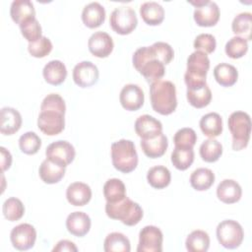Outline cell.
<instances>
[{"label": "cell", "mask_w": 252, "mask_h": 252, "mask_svg": "<svg viewBox=\"0 0 252 252\" xmlns=\"http://www.w3.org/2000/svg\"><path fill=\"white\" fill-rule=\"evenodd\" d=\"M150 99L153 109L161 114H171L177 106L176 88L174 84L166 80H158L151 84Z\"/></svg>", "instance_id": "cell-1"}, {"label": "cell", "mask_w": 252, "mask_h": 252, "mask_svg": "<svg viewBox=\"0 0 252 252\" xmlns=\"http://www.w3.org/2000/svg\"><path fill=\"white\" fill-rule=\"evenodd\" d=\"M132 62L135 69L149 82L153 83L164 76V64L159 61L152 45L138 48L133 54Z\"/></svg>", "instance_id": "cell-2"}, {"label": "cell", "mask_w": 252, "mask_h": 252, "mask_svg": "<svg viewBox=\"0 0 252 252\" xmlns=\"http://www.w3.org/2000/svg\"><path fill=\"white\" fill-rule=\"evenodd\" d=\"M105 213L108 218L118 220L129 226L138 224L144 215L141 206L127 196L115 203L106 202Z\"/></svg>", "instance_id": "cell-3"}, {"label": "cell", "mask_w": 252, "mask_h": 252, "mask_svg": "<svg viewBox=\"0 0 252 252\" xmlns=\"http://www.w3.org/2000/svg\"><path fill=\"white\" fill-rule=\"evenodd\" d=\"M111 160L115 169L122 173L133 171L138 165V154L131 140L121 139L111 145Z\"/></svg>", "instance_id": "cell-4"}, {"label": "cell", "mask_w": 252, "mask_h": 252, "mask_svg": "<svg viewBox=\"0 0 252 252\" xmlns=\"http://www.w3.org/2000/svg\"><path fill=\"white\" fill-rule=\"evenodd\" d=\"M210 69V59L202 51H194L187 58V69L184 81L187 89L203 86L206 83L207 73Z\"/></svg>", "instance_id": "cell-5"}, {"label": "cell", "mask_w": 252, "mask_h": 252, "mask_svg": "<svg viewBox=\"0 0 252 252\" xmlns=\"http://www.w3.org/2000/svg\"><path fill=\"white\" fill-rule=\"evenodd\" d=\"M227 124L232 136V149L240 151L246 148L251 134L250 115L244 111H234L229 115Z\"/></svg>", "instance_id": "cell-6"}, {"label": "cell", "mask_w": 252, "mask_h": 252, "mask_svg": "<svg viewBox=\"0 0 252 252\" xmlns=\"http://www.w3.org/2000/svg\"><path fill=\"white\" fill-rule=\"evenodd\" d=\"M217 238L221 246L227 249L238 248L244 238L241 224L233 220H224L217 226Z\"/></svg>", "instance_id": "cell-7"}, {"label": "cell", "mask_w": 252, "mask_h": 252, "mask_svg": "<svg viewBox=\"0 0 252 252\" xmlns=\"http://www.w3.org/2000/svg\"><path fill=\"white\" fill-rule=\"evenodd\" d=\"M109 24L116 33L121 35L129 34L138 25L136 12L131 7H117L110 14Z\"/></svg>", "instance_id": "cell-8"}, {"label": "cell", "mask_w": 252, "mask_h": 252, "mask_svg": "<svg viewBox=\"0 0 252 252\" xmlns=\"http://www.w3.org/2000/svg\"><path fill=\"white\" fill-rule=\"evenodd\" d=\"M188 3L195 6L194 21L200 27H213L220 20V8L214 1L199 0L188 1Z\"/></svg>", "instance_id": "cell-9"}, {"label": "cell", "mask_w": 252, "mask_h": 252, "mask_svg": "<svg viewBox=\"0 0 252 252\" xmlns=\"http://www.w3.org/2000/svg\"><path fill=\"white\" fill-rule=\"evenodd\" d=\"M45 156L49 160L66 167L74 160L76 151L71 143L64 140H58L47 146Z\"/></svg>", "instance_id": "cell-10"}, {"label": "cell", "mask_w": 252, "mask_h": 252, "mask_svg": "<svg viewBox=\"0 0 252 252\" xmlns=\"http://www.w3.org/2000/svg\"><path fill=\"white\" fill-rule=\"evenodd\" d=\"M163 234L161 230L155 225L144 226L139 233L138 252H161Z\"/></svg>", "instance_id": "cell-11"}, {"label": "cell", "mask_w": 252, "mask_h": 252, "mask_svg": "<svg viewBox=\"0 0 252 252\" xmlns=\"http://www.w3.org/2000/svg\"><path fill=\"white\" fill-rule=\"evenodd\" d=\"M64 115L55 110H42L37 118V127L45 135H58L65 128Z\"/></svg>", "instance_id": "cell-12"}, {"label": "cell", "mask_w": 252, "mask_h": 252, "mask_svg": "<svg viewBox=\"0 0 252 252\" xmlns=\"http://www.w3.org/2000/svg\"><path fill=\"white\" fill-rule=\"evenodd\" d=\"M12 245L20 251L33 247L36 240V230L30 223H21L15 226L10 233Z\"/></svg>", "instance_id": "cell-13"}, {"label": "cell", "mask_w": 252, "mask_h": 252, "mask_svg": "<svg viewBox=\"0 0 252 252\" xmlns=\"http://www.w3.org/2000/svg\"><path fill=\"white\" fill-rule=\"evenodd\" d=\"M73 80L81 88H90L97 83L99 72L91 61H82L73 69Z\"/></svg>", "instance_id": "cell-14"}, {"label": "cell", "mask_w": 252, "mask_h": 252, "mask_svg": "<svg viewBox=\"0 0 252 252\" xmlns=\"http://www.w3.org/2000/svg\"><path fill=\"white\" fill-rule=\"evenodd\" d=\"M119 101L122 107L129 111L140 109L145 101L143 90L135 84L125 85L119 94Z\"/></svg>", "instance_id": "cell-15"}, {"label": "cell", "mask_w": 252, "mask_h": 252, "mask_svg": "<svg viewBox=\"0 0 252 252\" xmlns=\"http://www.w3.org/2000/svg\"><path fill=\"white\" fill-rule=\"evenodd\" d=\"M90 52L98 58H105L113 50L114 43L112 37L105 32H94L88 41Z\"/></svg>", "instance_id": "cell-16"}, {"label": "cell", "mask_w": 252, "mask_h": 252, "mask_svg": "<svg viewBox=\"0 0 252 252\" xmlns=\"http://www.w3.org/2000/svg\"><path fill=\"white\" fill-rule=\"evenodd\" d=\"M135 132L141 139H150L162 133V124L149 114L139 116L135 121Z\"/></svg>", "instance_id": "cell-17"}, {"label": "cell", "mask_w": 252, "mask_h": 252, "mask_svg": "<svg viewBox=\"0 0 252 252\" xmlns=\"http://www.w3.org/2000/svg\"><path fill=\"white\" fill-rule=\"evenodd\" d=\"M22 115L13 107H3L0 112V132L3 135H13L22 126Z\"/></svg>", "instance_id": "cell-18"}, {"label": "cell", "mask_w": 252, "mask_h": 252, "mask_svg": "<svg viewBox=\"0 0 252 252\" xmlns=\"http://www.w3.org/2000/svg\"><path fill=\"white\" fill-rule=\"evenodd\" d=\"M67 201L75 207H83L92 199V189L84 182H73L66 189Z\"/></svg>", "instance_id": "cell-19"}, {"label": "cell", "mask_w": 252, "mask_h": 252, "mask_svg": "<svg viewBox=\"0 0 252 252\" xmlns=\"http://www.w3.org/2000/svg\"><path fill=\"white\" fill-rule=\"evenodd\" d=\"M92 221L84 212H73L66 219L67 230L74 236L83 237L91 229Z\"/></svg>", "instance_id": "cell-20"}, {"label": "cell", "mask_w": 252, "mask_h": 252, "mask_svg": "<svg viewBox=\"0 0 252 252\" xmlns=\"http://www.w3.org/2000/svg\"><path fill=\"white\" fill-rule=\"evenodd\" d=\"M217 196L224 204H234L242 196L241 186L233 179H224L217 187Z\"/></svg>", "instance_id": "cell-21"}, {"label": "cell", "mask_w": 252, "mask_h": 252, "mask_svg": "<svg viewBox=\"0 0 252 252\" xmlns=\"http://www.w3.org/2000/svg\"><path fill=\"white\" fill-rule=\"evenodd\" d=\"M168 141L163 133L150 139H141V148L150 158H158L163 156L167 150Z\"/></svg>", "instance_id": "cell-22"}, {"label": "cell", "mask_w": 252, "mask_h": 252, "mask_svg": "<svg viewBox=\"0 0 252 252\" xmlns=\"http://www.w3.org/2000/svg\"><path fill=\"white\" fill-rule=\"evenodd\" d=\"M105 20V10L98 2H91L82 11V21L90 29L98 28Z\"/></svg>", "instance_id": "cell-23"}, {"label": "cell", "mask_w": 252, "mask_h": 252, "mask_svg": "<svg viewBox=\"0 0 252 252\" xmlns=\"http://www.w3.org/2000/svg\"><path fill=\"white\" fill-rule=\"evenodd\" d=\"M10 16L19 26L23 23L35 18L33 4L29 0H15L10 7Z\"/></svg>", "instance_id": "cell-24"}, {"label": "cell", "mask_w": 252, "mask_h": 252, "mask_svg": "<svg viewBox=\"0 0 252 252\" xmlns=\"http://www.w3.org/2000/svg\"><path fill=\"white\" fill-rule=\"evenodd\" d=\"M66 167L59 165L48 158H45L39 165L38 174L40 179L46 184L58 183L65 175Z\"/></svg>", "instance_id": "cell-25"}, {"label": "cell", "mask_w": 252, "mask_h": 252, "mask_svg": "<svg viewBox=\"0 0 252 252\" xmlns=\"http://www.w3.org/2000/svg\"><path fill=\"white\" fill-rule=\"evenodd\" d=\"M42 75L46 83L52 86H58L65 81L67 69L62 61L51 60L43 67Z\"/></svg>", "instance_id": "cell-26"}, {"label": "cell", "mask_w": 252, "mask_h": 252, "mask_svg": "<svg viewBox=\"0 0 252 252\" xmlns=\"http://www.w3.org/2000/svg\"><path fill=\"white\" fill-rule=\"evenodd\" d=\"M140 15L149 26H158L164 19V9L155 1L145 2L140 7Z\"/></svg>", "instance_id": "cell-27"}, {"label": "cell", "mask_w": 252, "mask_h": 252, "mask_svg": "<svg viewBox=\"0 0 252 252\" xmlns=\"http://www.w3.org/2000/svg\"><path fill=\"white\" fill-rule=\"evenodd\" d=\"M199 126L205 136L214 139L222 132V119L219 113L209 112L202 116Z\"/></svg>", "instance_id": "cell-28"}, {"label": "cell", "mask_w": 252, "mask_h": 252, "mask_svg": "<svg viewBox=\"0 0 252 252\" xmlns=\"http://www.w3.org/2000/svg\"><path fill=\"white\" fill-rule=\"evenodd\" d=\"M214 77L222 87L233 86L238 79L237 69L228 63H220L214 68Z\"/></svg>", "instance_id": "cell-29"}, {"label": "cell", "mask_w": 252, "mask_h": 252, "mask_svg": "<svg viewBox=\"0 0 252 252\" xmlns=\"http://www.w3.org/2000/svg\"><path fill=\"white\" fill-rule=\"evenodd\" d=\"M186 97L188 102L196 108H203L212 100V92L207 84L196 87V88H190L187 89L186 92Z\"/></svg>", "instance_id": "cell-30"}, {"label": "cell", "mask_w": 252, "mask_h": 252, "mask_svg": "<svg viewBox=\"0 0 252 252\" xmlns=\"http://www.w3.org/2000/svg\"><path fill=\"white\" fill-rule=\"evenodd\" d=\"M147 180L153 188L163 189L169 185L171 174L167 167L163 165H156L148 170Z\"/></svg>", "instance_id": "cell-31"}, {"label": "cell", "mask_w": 252, "mask_h": 252, "mask_svg": "<svg viewBox=\"0 0 252 252\" xmlns=\"http://www.w3.org/2000/svg\"><path fill=\"white\" fill-rule=\"evenodd\" d=\"M251 25L252 14L250 12H242L234 17L231 23V30L236 36H240L246 41H249L252 38Z\"/></svg>", "instance_id": "cell-32"}, {"label": "cell", "mask_w": 252, "mask_h": 252, "mask_svg": "<svg viewBox=\"0 0 252 252\" xmlns=\"http://www.w3.org/2000/svg\"><path fill=\"white\" fill-rule=\"evenodd\" d=\"M214 182V172L206 167H199L190 175V184L197 191H206L210 189Z\"/></svg>", "instance_id": "cell-33"}, {"label": "cell", "mask_w": 252, "mask_h": 252, "mask_svg": "<svg viewBox=\"0 0 252 252\" xmlns=\"http://www.w3.org/2000/svg\"><path fill=\"white\" fill-rule=\"evenodd\" d=\"M185 246L189 252H206L210 247V236L204 230H193L187 236Z\"/></svg>", "instance_id": "cell-34"}, {"label": "cell", "mask_w": 252, "mask_h": 252, "mask_svg": "<svg viewBox=\"0 0 252 252\" xmlns=\"http://www.w3.org/2000/svg\"><path fill=\"white\" fill-rule=\"evenodd\" d=\"M103 249L105 252H130L131 245L123 233L111 232L104 239Z\"/></svg>", "instance_id": "cell-35"}, {"label": "cell", "mask_w": 252, "mask_h": 252, "mask_svg": "<svg viewBox=\"0 0 252 252\" xmlns=\"http://www.w3.org/2000/svg\"><path fill=\"white\" fill-rule=\"evenodd\" d=\"M103 195L106 202H118L126 197L125 184L118 178H110L103 185Z\"/></svg>", "instance_id": "cell-36"}, {"label": "cell", "mask_w": 252, "mask_h": 252, "mask_svg": "<svg viewBox=\"0 0 252 252\" xmlns=\"http://www.w3.org/2000/svg\"><path fill=\"white\" fill-rule=\"evenodd\" d=\"M199 152L204 161L215 162L219 160V158L222 155V146L219 141L213 138H209L201 144Z\"/></svg>", "instance_id": "cell-37"}, {"label": "cell", "mask_w": 252, "mask_h": 252, "mask_svg": "<svg viewBox=\"0 0 252 252\" xmlns=\"http://www.w3.org/2000/svg\"><path fill=\"white\" fill-rule=\"evenodd\" d=\"M194 161V151L189 148L175 147L171 153V162L175 168L186 170Z\"/></svg>", "instance_id": "cell-38"}, {"label": "cell", "mask_w": 252, "mask_h": 252, "mask_svg": "<svg viewBox=\"0 0 252 252\" xmlns=\"http://www.w3.org/2000/svg\"><path fill=\"white\" fill-rule=\"evenodd\" d=\"M2 211L6 220L10 221H17L23 218L25 214V207L20 199L11 197L3 203Z\"/></svg>", "instance_id": "cell-39"}, {"label": "cell", "mask_w": 252, "mask_h": 252, "mask_svg": "<svg viewBox=\"0 0 252 252\" xmlns=\"http://www.w3.org/2000/svg\"><path fill=\"white\" fill-rule=\"evenodd\" d=\"M19 147L22 153L26 155H34L39 151L41 147V140L37 134L29 131L20 137Z\"/></svg>", "instance_id": "cell-40"}, {"label": "cell", "mask_w": 252, "mask_h": 252, "mask_svg": "<svg viewBox=\"0 0 252 252\" xmlns=\"http://www.w3.org/2000/svg\"><path fill=\"white\" fill-rule=\"evenodd\" d=\"M248 50V41L240 36L231 37L224 46V51L226 55L232 59L241 58L246 54Z\"/></svg>", "instance_id": "cell-41"}, {"label": "cell", "mask_w": 252, "mask_h": 252, "mask_svg": "<svg viewBox=\"0 0 252 252\" xmlns=\"http://www.w3.org/2000/svg\"><path fill=\"white\" fill-rule=\"evenodd\" d=\"M173 142L177 148L193 149L197 142V134L192 128L184 127L174 134Z\"/></svg>", "instance_id": "cell-42"}, {"label": "cell", "mask_w": 252, "mask_h": 252, "mask_svg": "<svg viewBox=\"0 0 252 252\" xmlns=\"http://www.w3.org/2000/svg\"><path fill=\"white\" fill-rule=\"evenodd\" d=\"M22 35L29 41L34 42L39 39L42 35V29L36 18H32L19 26Z\"/></svg>", "instance_id": "cell-43"}, {"label": "cell", "mask_w": 252, "mask_h": 252, "mask_svg": "<svg viewBox=\"0 0 252 252\" xmlns=\"http://www.w3.org/2000/svg\"><path fill=\"white\" fill-rule=\"evenodd\" d=\"M52 42L50 39L42 35L39 39L34 42H29L28 50L32 57L43 58L48 55L52 50Z\"/></svg>", "instance_id": "cell-44"}, {"label": "cell", "mask_w": 252, "mask_h": 252, "mask_svg": "<svg viewBox=\"0 0 252 252\" xmlns=\"http://www.w3.org/2000/svg\"><path fill=\"white\" fill-rule=\"evenodd\" d=\"M194 48L206 54L213 53L217 46L216 37L211 33H200L194 39Z\"/></svg>", "instance_id": "cell-45"}, {"label": "cell", "mask_w": 252, "mask_h": 252, "mask_svg": "<svg viewBox=\"0 0 252 252\" xmlns=\"http://www.w3.org/2000/svg\"><path fill=\"white\" fill-rule=\"evenodd\" d=\"M42 110H55L65 114L66 104L63 97L58 94H47L40 105V111Z\"/></svg>", "instance_id": "cell-46"}, {"label": "cell", "mask_w": 252, "mask_h": 252, "mask_svg": "<svg viewBox=\"0 0 252 252\" xmlns=\"http://www.w3.org/2000/svg\"><path fill=\"white\" fill-rule=\"evenodd\" d=\"M152 47L154 48L158 58L160 62H162L164 65H167L171 62V60L174 57V51L170 44L163 42V41H157L154 44H152Z\"/></svg>", "instance_id": "cell-47"}, {"label": "cell", "mask_w": 252, "mask_h": 252, "mask_svg": "<svg viewBox=\"0 0 252 252\" xmlns=\"http://www.w3.org/2000/svg\"><path fill=\"white\" fill-rule=\"evenodd\" d=\"M52 251L53 252H62V251L77 252L78 248L76 247L74 242H72L70 240H67V239H63V240H60V241L57 242V244L53 247Z\"/></svg>", "instance_id": "cell-48"}, {"label": "cell", "mask_w": 252, "mask_h": 252, "mask_svg": "<svg viewBox=\"0 0 252 252\" xmlns=\"http://www.w3.org/2000/svg\"><path fill=\"white\" fill-rule=\"evenodd\" d=\"M0 153H1V168L2 171H5L10 168L12 164V156L8 150H6L4 147H0Z\"/></svg>", "instance_id": "cell-49"}]
</instances>
